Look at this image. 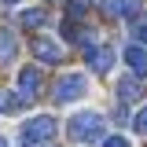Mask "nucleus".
<instances>
[{
    "mask_svg": "<svg viewBox=\"0 0 147 147\" xmlns=\"http://www.w3.org/2000/svg\"><path fill=\"white\" fill-rule=\"evenodd\" d=\"M99 147H129V140L118 132V136H103V144H99Z\"/></svg>",
    "mask_w": 147,
    "mask_h": 147,
    "instance_id": "f3484780",
    "label": "nucleus"
},
{
    "mask_svg": "<svg viewBox=\"0 0 147 147\" xmlns=\"http://www.w3.org/2000/svg\"><path fill=\"white\" fill-rule=\"evenodd\" d=\"M140 96H144V85H140L132 74H129V77H118V99H121V103H132V99H140Z\"/></svg>",
    "mask_w": 147,
    "mask_h": 147,
    "instance_id": "6e6552de",
    "label": "nucleus"
},
{
    "mask_svg": "<svg viewBox=\"0 0 147 147\" xmlns=\"http://www.w3.org/2000/svg\"><path fill=\"white\" fill-rule=\"evenodd\" d=\"M30 48H33V55L40 59V63H63V55H66V52H63V44L52 40V37H33Z\"/></svg>",
    "mask_w": 147,
    "mask_h": 147,
    "instance_id": "20e7f679",
    "label": "nucleus"
},
{
    "mask_svg": "<svg viewBox=\"0 0 147 147\" xmlns=\"http://www.w3.org/2000/svg\"><path fill=\"white\" fill-rule=\"evenodd\" d=\"M125 63L132 66V77H147V48L129 44V48H125Z\"/></svg>",
    "mask_w": 147,
    "mask_h": 147,
    "instance_id": "0eeeda50",
    "label": "nucleus"
},
{
    "mask_svg": "<svg viewBox=\"0 0 147 147\" xmlns=\"http://www.w3.org/2000/svg\"><path fill=\"white\" fill-rule=\"evenodd\" d=\"M66 136L77 140V144H103L107 121H103V114H96V110H77L70 121H66Z\"/></svg>",
    "mask_w": 147,
    "mask_h": 147,
    "instance_id": "f257e3e1",
    "label": "nucleus"
},
{
    "mask_svg": "<svg viewBox=\"0 0 147 147\" xmlns=\"http://www.w3.org/2000/svg\"><path fill=\"white\" fill-rule=\"evenodd\" d=\"M88 7H92V0H70V4H66V15H70V22H77V18L85 15Z\"/></svg>",
    "mask_w": 147,
    "mask_h": 147,
    "instance_id": "ddd939ff",
    "label": "nucleus"
},
{
    "mask_svg": "<svg viewBox=\"0 0 147 147\" xmlns=\"http://www.w3.org/2000/svg\"><path fill=\"white\" fill-rule=\"evenodd\" d=\"M18 22H22L26 30H40V26L48 22V11H44V7H26V11H18Z\"/></svg>",
    "mask_w": 147,
    "mask_h": 147,
    "instance_id": "9d476101",
    "label": "nucleus"
},
{
    "mask_svg": "<svg viewBox=\"0 0 147 147\" xmlns=\"http://www.w3.org/2000/svg\"><path fill=\"white\" fill-rule=\"evenodd\" d=\"M85 63H88L92 74H110V66H114V48H88L85 52Z\"/></svg>",
    "mask_w": 147,
    "mask_h": 147,
    "instance_id": "39448f33",
    "label": "nucleus"
},
{
    "mask_svg": "<svg viewBox=\"0 0 147 147\" xmlns=\"http://www.w3.org/2000/svg\"><path fill=\"white\" fill-rule=\"evenodd\" d=\"M15 55H18V37L11 30H0V66L4 63H15Z\"/></svg>",
    "mask_w": 147,
    "mask_h": 147,
    "instance_id": "1a4fd4ad",
    "label": "nucleus"
},
{
    "mask_svg": "<svg viewBox=\"0 0 147 147\" xmlns=\"http://www.w3.org/2000/svg\"><path fill=\"white\" fill-rule=\"evenodd\" d=\"M85 92H88V77H85V74H63V77L55 81L52 99L55 103H74V99H81Z\"/></svg>",
    "mask_w": 147,
    "mask_h": 147,
    "instance_id": "7ed1b4c3",
    "label": "nucleus"
},
{
    "mask_svg": "<svg viewBox=\"0 0 147 147\" xmlns=\"http://www.w3.org/2000/svg\"><path fill=\"white\" fill-rule=\"evenodd\" d=\"M132 129H136V132H140V136H147V107L140 110V114H136V118H132Z\"/></svg>",
    "mask_w": 147,
    "mask_h": 147,
    "instance_id": "dca6fc26",
    "label": "nucleus"
},
{
    "mask_svg": "<svg viewBox=\"0 0 147 147\" xmlns=\"http://www.w3.org/2000/svg\"><path fill=\"white\" fill-rule=\"evenodd\" d=\"M0 147H11V144H7V140H4V136H0Z\"/></svg>",
    "mask_w": 147,
    "mask_h": 147,
    "instance_id": "a211bd4d",
    "label": "nucleus"
},
{
    "mask_svg": "<svg viewBox=\"0 0 147 147\" xmlns=\"http://www.w3.org/2000/svg\"><path fill=\"white\" fill-rule=\"evenodd\" d=\"M22 107H26V99H22V96L0 88V114H22Z\"/></svg>",
    "mask_w": 147,
    "mask_h": 147,
    "instance_id": "9b49d317",
    "label": "nucleus"
},
{
    "mask_svg": "<svg viewBox=\"0 0 147 147\" xmlns=\"http://www.w3.org/2000/svg\"><path fill=\"white\" fill-rule=\"evenodd\" d=\"M4 4H18V0H4Z\"/></svg>",
    "mask_w": 147,
    "mask_h": 147,
    "instance_id": "6ab92c4d",
    "label": "nucleus"
},
{
    "mask_svg": "<svg viewBox=\"0 0 147 147\" xmlns=\"http://www.w3.org/2000/svg\"><path fill=\"white\" fill-rule=\"evenodd\" d=\"M99 11H103L107 18H121V0H103Z\"/></svg>",
    "mask_w": 147,
    "mask_h": 147,
    "instance_id": "2eb2a0df",
    "label": "nucleus"
},
{
    "mask_svg": "<svg viewBox=\"0 0 147 147\" xmlns=\"http://www.w3.org/2000/svg\"><path fill=\"white\" fill-rule=\"evenodd\" d=\"M132 37H136L140 48L147 44V15H136V18H132Z\"/></svg>",
    "mask_w": 147,
    "mask_h": 147,
    "instance_id": "f8f14e48",
    "label": "nucleus"
},
{
    "mask_svg": "<svg viewBox=\"0 0 147 147\" xmlns=\"http://www.w3.org/2000/svg\"><path fill=\"white\" fill-rule=\"evenodd\" d=\"M55 132H59V121H55L52 114L30 118V121L22 125V147H44V144L55 136Z\"/></svg>",
    "mask_w": 147,
    "mask_h": 147,
    "instance_id": "f03ea898",
    "label": "nucleus"
},
{
    "mask_svg": "<svg viewBox=\"0 0 147 147\" xmlns=\"http://www.w3.org/2000/svg\"><path fill=\"white\" fill-rule=\"evenodd\" d=\"M40 81H44V77H40L37 66H22V70H18V96H22V99H33L37 92H40Z\"/></svg>",
    "mask_w": 147,
    "mask_h": 147,
    "instance_id": "423d86ee",
    "label": "nucleus"
},
{
    "mask_svg": "<svg viewBox=\"0 0 147 147\" xmlns=\"http://www.w3.org/2000/svg\"><path fill=\"white\" fill-rule=\"evenodd\" d=\"M144 15V0H121V18H136Z\"/></svg>",
    "mask_w": 147,
    "mask_h": 147,
    "instance_id": "4468645a",
    "label": "nucleus"
}]
</instances>
